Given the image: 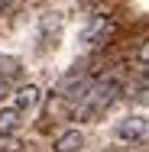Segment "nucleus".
I'll list each match as a JSON object with an SVG mask.
<instances>
[{
  "label": "nucleus",
  "instance_id": "obj_7",
  "mask_svg": "<svg viewBox=\"0 0 149 152\" xmlns=\"http://www.w3.org/2000/svg\"><path fill=\"white\" fill-rule=\"evenodd\" d=\"M16 71H20V61H16V58H10V55L0 58V78H13Z\"/></svg>",
  "mask_w": 149,
  "mask_h": 152
},
{
  "label": "nucleus",
  "instance_id": "obj_6",
  "mask_svg": "<svg viewBox=\"0 0 149 152\" xmlns=\"http://www.w3.org/2000/svg\"><path fill=\"white\" fill-rule=\"evenodd\" d=\"M16 123H20V113H16L13 107H3V110H0V136H10V133L16 129Z\"/></svg>",
  "mask_w": 149,
  "mask_h": 152
},
{
  "label": "nucleus",
  "instance_id": "obj_5",
  "mask_svg": "<svg viewBox=\"0 0 149 152\" xmlns=\"http://www.w3.org/2000/svg\"><path fill=\"white\" fill-rule=\"evenodd\" d=\"M84 146V136H81V129H68V133H62L59 139H55V152H78Z\"/></svg>",
  "mask_w": 149,
  "mask_h": 152
},
{
  "label": "nucleus",
  "instance_id": "obj_1",
  "mask_svg": "<svg viewBox=\"0 0 149 152\" xmlns=\"http://www.w3.org/2000/svg\"><path fill=\"white\" fill-rule=\"evenodd\" d=\"M120 94V84L110 78V81H97V84H91L88 94H84V100H81V107H78V120H91V117H97V113H104L114 100H117Z\"/></svg>",
  "mask_w": 149,
  "mask_h": 152
},
{
  "label": "nucleus",
  "instance_id": "obj_3",
  "mask_svg": "<svg viewBox=\"0 0 149 152\" xmlns=\"http://www.w3.org/2000/svg\"><path fill=\"white\" fill-rule=\"evenodd\" d=\"M110 29H114V20H110L107 13H97L88 26H84V42H88V45H101V42H107Z\"/></svg>",
  "mask_w": 149,
  "mask_h": 152
},
{
  "label": "nucleus",
  "instance_id": "obj_4",
  "mask_svg": "<svg viewBox=\"0 0 149 152\" xmlns=\"http://www.w3.org/2000/svg\"><path fill=\"white\" fill-rule=\"evenodd\" d=\"M39 97H42V91H39L36 84H23V88L16 91V97H13V110L20 113V110H32V107H39Z\"/></svg>",
  "mask_w": 149,
  "mask_h": 152
},
{
  "label": "nucleus",
  "instance_id": "obj_2",
  "mask_svg": "<svg viewBox=\"0 0 149 152\" xmlns=\"http://www.w3.org/2000/svg\"><path fill=\"white\" fill-rule=\"evenodd\" d=\"M146 136V117L136 113V117H126L117 123V139L120 142H143Z\"/></svg>",
  "mask_w": 149,
  "mask_h": 152
},
{
  "label": "nucleus",
  "instance_id": "obj_8",
  "mask_svg": "<svg viewBox=\"0 0 149 152\" xmlns=\"http://www.w3.org/2000/svg\"><path fill=\"white\" fill-rule=\"evenodd\" d=\"M23 149V142L10 133V136H0V152H20Z\"/></svg>",
  "mask_w": 149,
  "mask_h": 152
}]
</instances>
